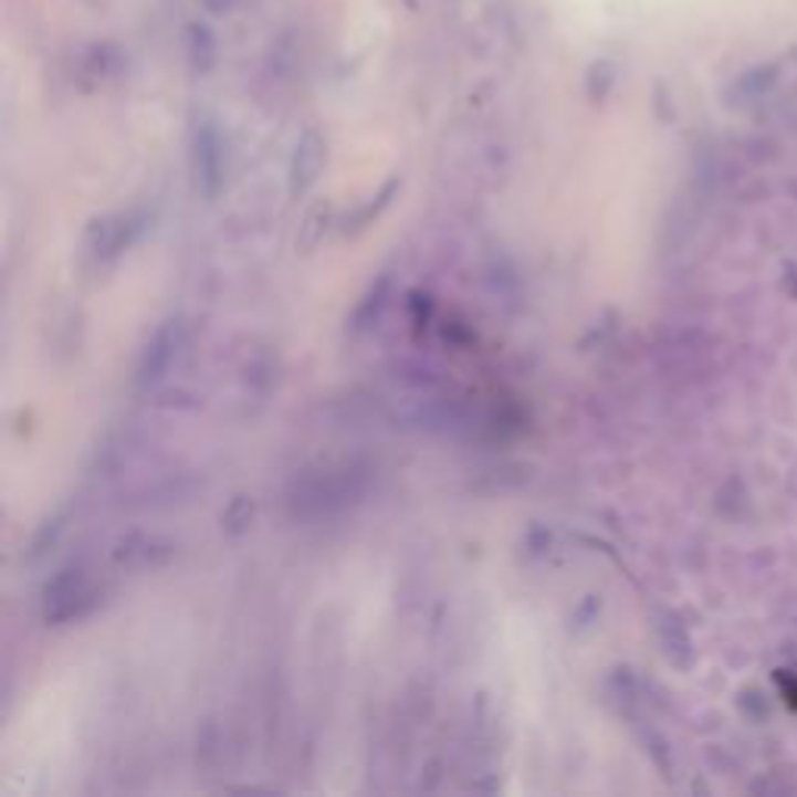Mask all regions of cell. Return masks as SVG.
<instances>
[{
	"label": "cell",
	"instance_id": "obj_3",
	"mask_svg": "<svg viewBox=\"0 0 797 797\" xmlns=\"http://www.w3.org/2000/svg\"><path fill=\"white\" fill-rule=\"evenodd\" d=\"M614 66H611V60H595L592 69H589V78H586V87H589V97L592 101H601L608 91H611L614 85Z\"/></svg>",
	"mask_w": 797,
	"mask_h": 797
},
{
	"label": "cell",
	"instance_id": "obj_6",
	"mask_svg": "<svg viewBox=\"0 0 797 797\" xmlns=\"http://www.w3.org/2000/svg\"><path fill=\"white\" fill-rule=\"evenodd\" d=\"M85 3H97V0H85Z\"/></svg>",
	"mask_w": 797,
	"mask_h": 797
},
{
	"label": "cell",
	"instance_id": "obj_2",
	"mask_svg": "<svg viewBox=\"0 0 797 797\" xmlns=\"http://www.w3.org/2000/svg\"><path fill=\"white\" fill-rule=\"evenodd\" d=\"M216 56H219V48H216V34L206 29L203 22H193L187 29V60L190 66L197 72H209L216 66Z\"/></svg>",
	"mask_w": 797,
	"mask_h": 797
},
{
	"label": "cell",
	"instance_id": "obj_1",
	"mask_svg": "<svg viewBox=\"0 0 797 797\" xmlns=\"http://www.w3.org/2000/svg\"><path fill=\"white\" fill-rule=\"evenodd\" d=\"M324 166V140L315 132H306L296 144V154H293V166H290V185L293 193H303Z\"/></svg>",
	"mask_w": 797,
	"mask_h": 797
},
{
	"label": "cell",
	"instance_id": "obj_4",
	"mask_svg": "<svg viewBox=\"0 0 797 797\" xmlns=\"http://www.w3.org/2000/svg\"><path fill=\"white\" fill-rule=\"evenodd\" d=\"M773 78H776V69L773 66L751 69L747 75H742V82H738V94H745V97H757V94H764L766 87L773 85Z\"/></svg>",
	"mask_w": 797,
	"mask_h": 797
},
{
	"label": "cell",
	"instance_id": "obj_5",
	"mask_svg": "<svg viewBox=\"0 0 797 797\" xmlns=\"http://www.w3.org/2000/svg\"><path fill=\"white\" fill-rule=\"evenodd\" d=\"M206 13H212V17H228L234 7H238V0H203Z\"/></svg>",
	"mask_w": 797,
	"mask_h": 797
}]
</instances>
